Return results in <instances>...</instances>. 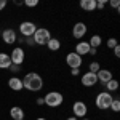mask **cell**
Returning a JSON list of instances; mask_svg holds the SVG:
<instances>
[{
	"label": "cell",
	"instance_id": "obj_1",
	"mask_svg": "<svg viewBox=\"0 0 120 120\" xmlns=\"http://www.w3.org/2000/svg\"><path fill=\"white\" fill-rule=\"evenodd\" d=\"M22 86L24 90L32 93H38L43 88V79L38 72H27L22 77Z\"/></svg>",
	"mask_w": 120,
	"mask_h": 120
},
{
	"label": "cell",
	"instance_id": "obj_2",
	"mask_svg": "<svg viewBox=\"0 0 120 120\" xmlns=\"http://www.w3.org/2000/svg\"><path fill=\"white\" fill-rule=\"evenodd\" d=\"M43 102H45V106L48 107H51V109H56V107H59V106H63V102H64V96H63V93L59 91H48L43 96Z\"/></svg>",
	"mask_w": 120,
	"mask_h": 120
},
{
	"label": "cell",
	"instance_id": "obj_3",
	"mask_svg": "<svg viewBox=\"0 0 120 120\" xmlns=\"http://www.w3.org/2000/svg\"><path fill=\"white\" fill-rule=\"evenodd\" d=\"M112 99H114V96H112L111 93L99 91L98 94H96V98H94V106H96L99 111H107V109L111 107Z\"/></svg>",
	"mask_w": 120,
	"mask_h": 120
},
{
	"label": "cell",
	"instance_id": "obj_4",
	"mask_svg": "<svg viewBox=\"0 0 120 120\" xmlns=\"http://www.w3.org/2000/svg\"><path fill=\"white\" fill-rule=\"evenodd\" d=\"M32 38H34V43H35V45L43 46V45H46L48 40L51 38V32H50L46 27H37V30L34 32Z\"/></svg>",
	"mask_w": 120,
	"mask_h": 120
},
{
	"label": "cell",
	"instance_id": "obj_5",
	"mask_svg": "<svg viewBox=\"0 0 120 120\" xmlns=\"http://www.w3.org/2000/svg\"><path fill=\"white\" fill-rule=\"evenodd\" d=\"M18 29H19V34H21L22 37L29 38V37H32L34 32L37 30V24H35L34 21H22V22L19 24Z\"/></svg>",
	"mask_w": 120,
	"mask_h": 120
},
{
	"label": "cell",
	"instance_id": "obj_6",
	"mask_svg": "<svg viewBox=\"0 0 120 120\" xmlns=\"http://www.w3.org/2000/svg\"><path fill=\"white\" fill-rule=\"evenodd\" d=\"M10 59H11V64L22 66L24 59H26V51H24V48H21V46L13 48L11 53H10Z\"/></svg>",
	"mask_w": 120,
	"mask_h": 120
},
{
	"label": "cell",
	"instance_id": "obj_7",
	"mask_svg": "<svg viewBox=\"0 0 120 120\" xmlns=\"http://www.w3.org/2000/svg\"><path fill=\"white\" fill-rule=\"evenodd\" d=\"M72 114H74L75 119H83V117H86V114H88V106H86V102L85 101H75L72 104Z\"/></svg>",
	"mask_w": 120,
	"mask_h": 120
},
{
	"label": "cell",
	"instance_id": "obj_8",
	"mask_svg": "<svg viewBox=\"0 0 120 120\" xmlns=\"http://www.w3.org/2000/svg\"><path fill=\"white\" fill-rule=\"evenodd\" d=\"M66 64L69 66L71 69H80V66H82V56H79L74 51L67 53L66 55Z\"/></svg>",
	"mask_w": 120,
	"mask_h": 120
},
{
	"label": "cell",
	"instance_id": "obj_9",
	"mask_svg": "<svg viewBox=\"0 0 120 120\" xmlns=\"http://www.w3.org/2000/svg\"><path fill=\"white\" fill-rule=\"evenodd\" d=\"M86 32H88V27H86V24L82 22V21L75 22L74 26H72V37L74 38H83L86 35Z\"/></svg>",
	"mask_w": 120,
	"mask_h": 120
},
{
	"label": "cell",
	"instance_id": "obj_10",
	"mask_svg": "<svg viewBox=\"0 0 120 120\" xmlns=\"http://www.w3.org/2000/svg\"><path fill=\"white\" fill-rule=\"evenodd\" d=\"M80 83H82L83 86H86V88H91V86H94L98 83V77L93 72H85L80 77Z\"/></svg>",
	"mask_w": 120,
	"mask_h": 120
},
{
	"label": "cell",
	"instance_id": "obj_11",
	"mask_svg": "<svg viewBox=\"0 0 120 120\" xmlns=\"http://www.w3.org/2000/svg\"><path fill=\"white\" fill-rule=\"evenodd\" d=\"M2 40H3V43H7V45L16 43V42H18L16 30H15V29H5V30L2 32Z\"/></svg>",
	"mask_w": 120,
	"mask_h": 120
},
{
	"label": "cell",
	"instance_id": "obj_12",
	"mask_svg": "<svg viewBox=\"0 0 120 120\" xmlns=\"http://www.w3.org/2000/svg\"><path fill=\"white\" fill-rule=\"evenodd\" d=\"M90 43L88 42H85V40H79L77 42V45H75V50L74 53H77L79 56H86L88 53H90Z\"/></svg>",
	"mask_w": 120,
	"mask_h": 120
},
{
	"label": "cell",
	"instance_id": "obj_13",
	"mask_svg": "<svg viewBox=\"0 0 120 120\" xmlns=\"http://www.w3.org/2000/svg\"><path fill=\"white\" fill-rule=\"evenodd\" d=\"M96 77H98V82L102 83V85H106L109 80H112V79H114L112 71H109V69H99V71L96 72Z\"/></svg>",
	"mask_w": 120,
	"mask_h": 120
},
{
	"label": "cell",
	"instance_id": "obj_14",
	"mask_svg": "<svg viewBox=\"0 0 120 120\" xmlns=\"http://www.w3.org/2000/svg\"><path fill=\"white\" fill-rule=\"evenodd\" d=\"M8 86H10V90H13V91H21V90H24V86H22V79H21V77H10L8 79Z\"/></svg>",
	"mask_w": 120,
	"mask_h": 120
},
{
	"label": "cell",
	"instance_id": "obj_15",
	"mask_svg": "<svg viewBox=\"0 0 120 120\" xmlns=\"http://www.w3.org/2000/svg\"><path fill=\"white\" fill-rule=\"evenodd\" d=\"M10 117L13 120H24V117H26L24 109H22L21 106H13V107L10 109Z\"/></svg>",
	"mask_w": 120,
	"mask_h": 120
},
{
	"label": "cell",
	"instance_id": "obj_16",
	"mask_svg": "<svg viewBox=\"0 0 120 120\" xmlns=\"http://www.w3.org/2000/svg\"><path fill=\"white\" fill-rule=\"evenodd\" d=\"M119 86H120V83L119 80H115V79H112V80H109V82L104 85V91H107V93H115L117 90H119Z\"/></svg>",
	"mask_w": 120,
	"mask_h": 120
},
{
	"label": "cell",
	"instance_id": "obj_17",
	"mask_svg": "<svg viewBox=\"0 0 120 120\" xmlns=\"http://www.w3.org/2000/svg\"><path fill=\"white\" fill-rule=\"evenodd\" d=\"M46 48H48L50 51H59V50H61V40L51 37L48 40V43H46Z\"/></svg>",
	"mask_w": 120,
	"mask_h": 120
},
{
	"label": "cell",
	"instance_id": "obj_18",
	"mask_svg": "<svg viewBox=\"0 0 120 120\" xmlns=\"http://www.w3.org/2000/svg\"><path fill=\"white\" fill-rule=\"evenodd\" d=\"M80 8L85 10V11H94L96 10V0H82Z\"/></svg>",
	"mask_w": 120,
	"mask_h": 120
},
{
	"label": "cell",
	"instance_id": "obj_19",
	"mask_svg": "<svg viewBox=\"0 0 120 120\" xmlns=\"http://www.w3.org/2000/svg\"><path fill=\"white\" fill-rule=\"evenodd\" d=\"M11 59L8 53H0V69H10Z\"/></svg>",
	"mask_w": 120,
	"mask_h": 120
},
{
	"label": "cell",
	"instance_id": "obj_20",
	"mask_svg": "<svg viewBox=\"0 0 120 120\" xmlns=\"http://www.w3.org/2000/svg\"><path fill=\"white\" fill-rule=\"evenodd\" d=\"M88 43H90L91 48L98 50V48L102 45V37H101V35H98V34H94V35H91V38L88 40Z\"/></svg>",
	"mask_w": 120,
	"mask_h": 120
},
{
	"label": "cell",
	"instance_id": "obj_21",
	"mask_svg": "<svg viewBox=\"0 0 120 120\" xmlns=\"http://www.w3.org/2000/svg\"><path fill=\"white\" fill-rule=\"evenodd\" d=\"M99 69H101V64H99L98 61H93V63H90V64H88V72H93V74H96Z\"/></svg>",
	"mask_w": 120,
	"mask_h": 120
},
{
	"label": "cell",
	"instance_id": "obj_22",
	"mask_svg": "<svg viewBox=\"0 0 120 120\" xmlns=\"http://www.w3.org/2000/svg\"><path fill=\"white\" fill-rule=\"evenodd\" d=\"M112 112H119L120 111V99L119 98H114L112 99V102H111V107H109Z\"/></svg>",
	"mask_w": 120,
	"mask_h": 120
},
{
	"label": "cell",
	"instance_id": "obj_23",
	"mask_svg": "<svg viewBox=\"0 0 120 120\" xmlns=\"http://www.w3.org/2000/svg\"><path fill=\"white\" fill-rule=\"evenodd\" d=\"M117 45H119V42H117V38H114V37L107 38V42H106V46H107L109 50H114Z\"/></svg>",
	"mask_w": 120,
	"mask_h": 120
},
{
	"label": "cell",
	"instance_id": "obj_24",
	"mask_svg": "<svg viewBox=\"0 0 120 120\" xmlns=\"http://www.w3.org/2000/svg\"><path fill=\"white\" fill-rule=\"evenodd\" d=\"M24 5L29 7V8H35V7L38 5V0H26V2H24Z\"/></svg>",
	"mask_w": 120,
	"mask_h": 120
},
{
	"label": "cell",
	"instance_id": "obj_25",
	"mask_svg": "<svg viewBox=\"0 0 120 120\" xmlns=\"http://www.w3.org/2000/svg\"><path fill=\"white\" fill-rule=\"evenodd\" d=\"M106 5H107L106 0H99V2H96V8H98V10H104V8H106Z\"/></svg>",
	"mask_w": 120,
	"mask_h": 120
},
{
	"label": "cell",
	"instance_id": "obj_26",
	"mask_svg": "<svg viewBox=\"0 0 120 120\" xmlns=\"http://www.w3.org/2000/svg\"><path fill=\"white\" fill-rule=\"evenodd\" d=\"M21 67H22V66H16V64H11V66H10V69H8V71H11L13 74H16V72H19V71H21Z\"/></svg>",
	"mask_w": 120,
	"mask_h": 120
},
{
	"label": "cell",
	"instance_id": "obj_27",
	"mask_svg": "<svg viewBox=\"0 0 120 120\" xmlns=\"http://www.w3.org/2000/svg\"><path fill=\"white\" fill-rule=\"evenodd\" d=\"M109 5H111L112 8L119 10V7H120V2H119V0H111V2H109Z\"/></svg>",
	"mask_w": 120,
	"mask_h": 120
},
{
	"label": "cell",
	"instance_id": "obj_28",
	"mask_svg": "<svg viewBox=\"0 0 120 120\" xmlns=\"http://www.w3.org/2000/svg\"><path fill=\"white\" fill-rule=\"evenodd\" d=\"M35 104H37V106H45V102H43V96H38L37 99H35Z\"/></svg>",
	"mask_w": 120,
	"mask_h": 120
},
{
	"label": "cell",
	"instance_id": "obj_29",
	"mask_svg": "<svg viewBox=\"0 0 120 120\" xmlns=\"http://www.w3.org/2000/svg\"><path fill=\"white\" fill-rule=\"evenodd\" d=\"M71 75L72 77H79L80 75V69H71Z\"/></svg>",
	"mask_w": 120,
	"mask_h": 120
},
{
	"label": "cell",
	"instance_id": "obj_30",
	"mask_svg": "<svg viewBox=\"0 0 120 120\" xmlns=\"http://www.w3.org/2000/svg\"><path fill=\"white\" fill-rule=\"evenodd\" d=\"M112 51H114V55L119 58V56H120V45H117L115 48H114V50H112Z\"/></svg>",
	"mask_w": 120,
	"mask_h": 120
},
{
	"label": "cell",
	"instance_id": "obj_31",
	"mask_svg": "<svg viewBox=\"0 0 120 120\" xmlns=\"http://www.w3.org/2000/svg\"><path fill=\"white\" fill-rule=\"evenodd\" d=\"M26 43H27L29 46H32V45H34V38H32V37H29V38H26Z\"/></svg>",
	"mask_w": 120,
	"mask_h": 120
},
{
	"label": "cell",
	"instance_id": "obj_32",
	"mask_svg": "<svg viewBox=\"0 0 120 120\" xmlns=\"http://www.w3.org/2000/svg\"><path fill=\"white\" fill-rule=\"evenodd\" d=\"M7 7V0H0V11Z\"/></svg>",
	"mask_w": 120,
	"mask_h": 120
},
{
	"label": "cell",
	"instance_id": "obj_33",
	"mask_svg": "<svg viewBox=\"0 0 120 120\" xmlns=\"http://www.w3.org/2000/svg\"><path fill=\"white\" fill-rule=\"evenodd\" d=\"M96 53H98V50H94V48H90V53H88V55L94 56V55H96Z\"/></svg>",
	"mask_w": 120,
	"mask_h": 120
},
{
	"label": "cell",
	"instance_id": "obj_34",
	"mask_svg": "<svg viewBox=\"0 0 120 120\" xmlns=\"http://www.w3.org/2000/svg\"><path fill=\"white\" fill-rule=\"evenodd\" d=\"M66 120H79V119H75L74 115H72V117H69V119H66Z\"/></svg>",
	"mask_w": 120,
	"mask_h": 120
},
{
	"label": "cell",
	"instance_id": "obj_35",
	"mask_svg": "<svg viewBox=\"0 0 120 120\" xmlns=\"http://www.w3.org/2000/svg\"><path fill=\"white\" fill-rule=\"evenodd\" d=\"M35 120H46V119H45V117H37Z\"/></svg>",
	"mask_w": 120,
	"mask_h": 120
},
{
	"label": "cell",
	"instance_id": "obj_36",
	"mask_svg": "<svg viewBox=\"0 0 120 120\" xmlns=\"http://www.w3.org/2000/svg\"><path fill=\"white\" fill-rule=\"evenodd\" d=\"M79 120H90L88 117H83V119H79Z\"/></svg>",
	"mask_w": 120,
	"mask_h": 120
}]
</instances>
